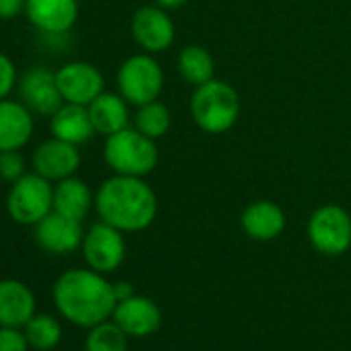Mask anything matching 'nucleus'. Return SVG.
<instances>
[{"instance_id": "obj_1", "label": "nucleus", "mask_w": 351, "mask_h": 351, "mask_svg": "<svg viewBox=\"0 0 351 351\" xmlns=\"http://www.w3.org/2000/svg\"><path fill=\"white\" fill-rule=\"evenodd\" d=\"M52 300L60 316L83 328L110 320L118 304L114 283L89 267L64 271L54 281Z\"/></svg>"}, {"instance_id": "obj_2", "label": "nucleus", "mask_w": 351, "mask_h": 351, "mask_svg": "<svg viewBox=\"0 0 351 351\" xmlns=\"http://www.w3.org/2000/svg\"><path fill=\"white\" fill-rule=\"evenodd\" d=\"M159 201L145 178L112 173L95 191V213L124 234L147 230L157 217Z\"/></svg>"}, {"instance_id": "obj_3", "label": "nucleus", "mask_w": 351, "mask_h": 351, "mask_svg": "<svg viewBox=\"0 0 351 351\" xmlns=\"http://www.w3.org/2000/svg\"><path fill=\"white\" fill-rule=\"evenodd\" d=\"M240 95L228 81L211 79L195 87L191 97V116L195 124L207 134H223L240 118Z\"/></svg>"}, {"instance_id": "obj_4", "label": "nucleus", "mask_w": 351, "mask_h": 351, "mask_svg": "<svg viewBox=\"0 0 351 351\" xmlns=\"http://www.w3.org/2000/svg\"><path fill=\"white\" fill-rule=\"evenodd\" d=\"M104 161L112 173L145 178L159 163L157 141L145 136L134 126H128L116 134L106 136Z\"/></svg>"}, {"instance_id": "obj_5", "label": "nucleus", "mask_w": 351, "mask_h": 351, "mask_svg": "<svg viewBox=\"0 0 351 351\" xmlns=\"http://www.w3.org/2000/svg\"><path fill=\"white\" fill-rule=\"evenodd\" d=\"M5 205L15 223L34 228L54 211V182L32 169L9 184Z\"/></svg>"}, {"instance_id": "obj_6", "label": "nucleus", "mask_w": 351, "mask_h": 351, "mask_svg": "<svg viewBox=\"0 0 351 351\" xmlns=\"http://www.w3.org/2000/svg\"><path fill=\"white\" fill-rule=\"evenodd\" d=\"M165 75L153 54L138 52L128 56L116 73L118 93L134 108L159 99Z\"/></svg>"}, {"instance_id": "obj_7", "label": "nucleus", "mask_w": 351, "mask_h": 351, "mask_svg": "<svg viewBox=\"0 0 351 351\" xmlns=\"http://www.w3.org/2000/svg\"><path fill=\"white\" fill-rule=\"evenodd\" d=\"M310 246L324 256H341L351 248V215L341 205H322L308 217Z\"/></svg>"}, {"instance_id": "obj_8", "label": "nucleus", "mask_w": 351, "mask_h": 351, "mask_svg": "<svg viewBox=\"0 0 351 351\" xmlns=\"http://www.w3.org/2000/svg\"><path fill=\"white\" fill-rule=\"evenodd\" d=\"M81 252H83V258L89 269H93L101 275L114 273L116 269H120V265L126 258L124 232H120L99 219L85 232Z\"/></svg>"}, {"instance_id": "obj_9", "label": "nucleus", "mask_w": 351, "mask_h": 351, "mask_svg": "<svg viewBox=\"0 0 351 351\" xmlns=\"http://www.w3.org/2000/svg\"><path fill=\"white\" fill-rule=\"evenodd\" d=\"M130 36L143 52L155 56L173 46L176 25L169 17V11L157 5H145L136 9L130 19Z\"/></svg>"}, {"instance_id": "obj_10", "label": "nucleus", "mask_w": 351, "mask_h": 351, "mask_svg": "<svg viewBox=\"0 0 351 351\" xmlns=\"http://www.w3.org/2000/svg\"><path fill=\"white\" fill-rule=\"evenodd\" d=\"M56 83L66 104L89 106L99 93L106 91L101 71L87 60H71L56 69Z\"/></svg>"}, {"instance_id": "obj_11", "label": "nucleus", "mask_w": 351, "mask_h": 351, "mask_svg": "<svg viewBox=\"0 0 351 351\" xmlns=\"http://www.w3.org/2000/svg\"><path fill=\"white\" fill-rule=\"evenodd\" d=\"M81 161L83 157L79 147L56 136H50L40 143L32 153V169L54 184L64 178H71V176H77Z\"/></svg>"}, {"instance_id": "obj_12", "label": "nucleus", "mask_w": 351, "mask_h": 351, "mask_svg": "<svg viewBox=\"0 0 351 351\" xmlns=\"http://www.w3.org/2000/svg\"><path fill=\"white\" fill-rule=\"evenodd\" d=\"M19 99L38 116H52L62 104V95L56 83V71L48 66H32L19 77Z\"/></svg>"}, {"instance_id": "obj_13", "label": "nucleus", "mask_w": 351, "mask_h": 351, "mask_svg": "<svg viewBox=\"0 0 351 351\" xmlns=\"http://www.w3.org/2000/svg\"><path fill=\"white\" fill-rule=\"evenodd\" d=\"M83 238H85L83 221L64 217L56 211L46 215L38 226H34V240L48 254H56V256L73 254L75 250L81 248Z\"/></svg>"}, {"instance_id": "obj_14", "label": "nucleus", "mask_w": 351, "mask_h": 351, "mask_svg": "<svg viewBox=\"0 0 351 351\" xmlns=\"http://www.w3.org/2000/svg\"><path fill=\"white\" fill-rule=\"evenodd\" d=\"M25 17L42 36L60 38L79 21V0H27Z\"/></svg>"}, {"instance_id": "obj_15", "label": "nucleus", "mask_w": 351, "mask_h": 351, "mask_svg": "<svg viewBox=\"0 0 351 351\" xmlns=\"http://www.w3.org/2000/svg\"><path fill=\"white\" fill-rule=\"evenodd\" d=\"M36 114L21 99L0 101V151H21L34 138Z\"/></svg>"}, {"instance_id": "obj_16", "label": "nucleus", "mask_w": 351, "mask_h": 351, "mask_svg": "<svg viewBox=\"0 0 351 351\" xmlns=\"http://www.w3.org/2000/svg\"><path fill=\"white\" fill-rule=\"evenodd\" d=\"M112 320L128 337H149L161 326V310L151 298L134 293L116 304Z\"/></svg>"}, {"instance_id": "obj_17", "label": "nucleus", "mask_w": 351, "mask_h": 351, "mask_svg": "<svg viewBox=\"0 0 351 351\" xmlns=\"http://www.w3.org/2000/svg\"><path fill=\"white\" fill-rule=\"evenodd\" d=\"M240 226H242V232L250 240L271 242L283 234V230L287 226V217H285V211L275 201L261 199V201L250 203L242 211Z\"/></svg>"}, {"instance_id": "obj_18", "label": "nucleus", "mask_w": 351, "mask_h": 351, "mask_svg": "<svg viewBox=\"0 0 351 351\" xmlns=\"http://www.w3.org/2000/svg\"><path fill=\"white\" fill-rule=\"evenodd\" d=\"M36 293L19 279H0V326L23 328L36 316Z\"/></svg>"}, {"instance_id": "obj_19", "label": "nucleus", "mask_w": 351, "mask_h": 351, "mask_svg": "<svg viewBox=\"0 0 351 351\" xmlns=\"http://www.w3.org/2000/svg\"><path fill=\"white\" fill-rule=\"evenodd\" d=\"M89 118L93 122V128L101 136L116 134L130 126V104L116 91H104L99 93L89 106Z\"/></svg>"}, {"instance_id": "obj_20", "label": "nucleus", "mask_w": 351, "mask_h": 351, "mask_svg": "<svg viewBox=\"0 0 351 351\" xmlns=\"http://www.w3.org/2000/svg\"><path fill=\"white\" fill-rule=\"evenodd\" d=\"M50 134L73 143L77 147L89 143L97 132L93 128V122L89 118L87 106H77V104H62L52 116H50Z\"/></svg>"}, {"instance_id": "obj_21", "label": "nucleus", "mask_w": 351, "mask_h": 351, "mask_svg": "<svg viewBox=\"0 0 351 351\" xmlns=\"http://www.w3.org/2000/svg\"><path fill=\"white\" fill-rule=\"evenodd\" d=\"M91 209H95V193L89 189L85 180L79 178V176H71V178H64L54 184V211L56 213L77 219V221H85Z\"/></svg>"}, {"instance_id": "obj_22", "label": "nucleus", "mask_w": 351, "mask_h": 351, "mask_svg": "<svg viewBox=\"0 0 351 351\" xmlns=\"http://www.w3.org/2000/svg\"><path fill=\"white\" fill-rule=\"evenodd\" d=\"M176 69H178L180 79L193 87L205 85L215 79V58L207 48L199 44H191L178 52Z\"/></svg>"}, {"instance_id": "obj_23", "label": "nucleus", "mask_w": 351, "mask_h": 351, "mask_svg": "<svg viewBox=\"0 0 351 351\" xmlns=\"http://www.w3.org/2000/svg\"><path fill=\"white\" fill-rule=\"evenodd\" d=\"M132 126L138 132H143L145 136H149L153 141H159L161 136L167 134V130L171 126V112L159 99L143 104V106L136 108V112L132 116Z\"/></svg>"}, {"instance_id": "obj_24", "label": "nucleus", "mask_w": 351, "mask_h": 351, "mask_svg": "<svg viewBox=\"0 0 351 351\" xmlns=\"http://www.w3.org/2000/svg\"><path fill=\"white\" fill-rule=\"evenodd\" d=\"M23 330L29 341V347H34L38 351H50L62 339V326H60L58 318H54L52 314H36L23 326Z\"/></svg>"}, {"instance_id": "obj_25", "label": "nucleus", "mask_w": 351, "mask_h": 351, "mask_svg": "<svg viewBox=\"0 0 351 351\" xmlns=\"http://www.w3.org/2000/svg\"><path fill=\"white\" fill-rule=\"evenodd\" d=\"M85 351H128V335L114 320H104L89 328Z\"/></svg>"}, {"instance_id": "obj_26", "label": "nucleus", "mask_w": 351, "mask_h": 351, "mask_svg": "<svg viewBox=\"0 0 351 351\" xmlns=\"http://www.w3.org/2000/svg\"><path fill=\"white\" fill-rule=\"evenodd\" d=\"M27 173V161L21 151H0V180L13 184Z\"/></svg>"}, {"instance_id": "obj_27", "label": "nucleus", "mask_w": 351, "mask_h": 351, "mask_svg": "<svg viewBox=\"0 0 351 351\" xmlns=\"http://www.w3.org/2000/svg\"><path fill=\"white\" fill-rule=\"evenodd\" d=\"M19 83V71L15 60L0 50V101L11 97V93L17 89Z\"/></svg>"}, {"instance_id": "obj_28", "label": "nucleus", "mask_w": 351, "mask_h": 351, "mask_svg": "<svg viewBox=\"0 0 351 351\" xmlns=\"http://www.w3.org/2000/svg\"><path fill=\"white\" fill-rule=\"evenodd\" d=\"M0 351H29L25 330L15 326H0Z\"/></svg>"}, {"instance_id": "obj_29", "label": "nucleus", "mask_w": 351, "mask_h": 351, "mask_svg": "<svg viewBox=\"0 0 351 351\" xmlns=\"http://www.w3.org/2000/svg\"><path fill=\"white\" fill-rule=\"evenodd\" d=\"M27 0H0V21H13L25 15Z\"/></svg>"}, {"instance_id": "obj_30", "label": "nucleus", "mask_w": 351, "mask_h": 351, "mask_svg": "<svg viewBox=\"0 0 351 351\" xmlns=\"http://www.w3.org/2000/svg\"><path fill=\"white\" fill-rule=\"evenodd\" d=\"M114 295H116V302H122V300L134 295V287L128 281H118V283H114Z\"/></svg>"}, {"instance_id": "obj_31", "label": "nucleus", "mask_w": 351, "mask_h": 351, "mask_svg": "<svg viewBox=\"0 0 351 351\" xmlns=\"http://www.w3.org/2000/svg\"><path fill=\"white\" fill-rule=\"evenodd\" d=\"M153 3L165 11H178L189 5V0H153Z\"/></svg>"}]
</instances>
